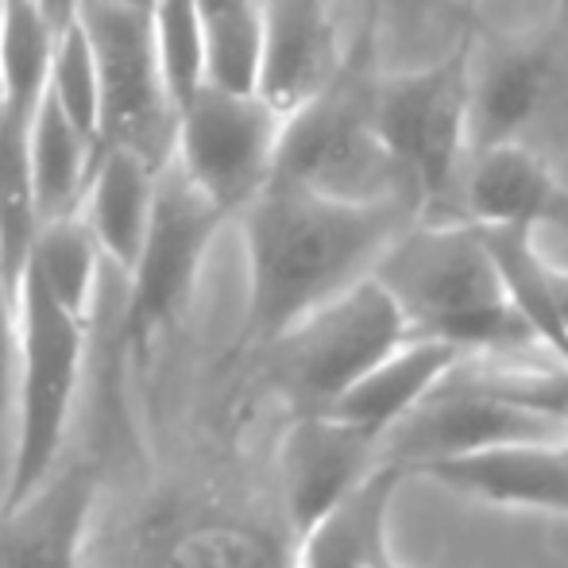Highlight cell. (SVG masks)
Masks as SVG:
<instances>
[{"label":"cell","instance_id":"obj_1","mask_svg":"<svg viewBox=\"0 0 568 568\" xmlns=\"http://www.w3.org/2000/svg\"><path fill=\"white\" fill-rule=\"evenodd\" d=\"M418 217V202L406 194L337 197L267 182L236 217L247 247L240 348H263L310 310L372 275L390 240Z\"/></svg>","mask_w":568,"mask_h":568},{"label":"cell","instance_id":"obj_2","mask_svg":"<svg viewBox=\"0 0 568 568\" xmlns=\"http://www.w3.org/2000/svg\"><path fill=\"white\" fill-rule=\"evenodd\" d=\"M372 278L390 294L410 337L449 341L464 352L538 344L530 325L510 306L471 221H410L375 260Z\"/></svg>","mask_w":568,"mask_h":568},{"label":"cell","instance_id":"obj_3","mask_svg":"<svg viewBox=\"0 0 568 568\" xmlns=\"http://www.w3.org/2000/svg\"><path fill=\"white\" fill-rule=\"evenodd\" d=\"M375 23H379V12L367 8L359 39L344 51L337 74L294 113L283 116L271 182H294V186L337 197H414L372 124V98L375 78H379L375 74Z\"/></svg>","mask_w":568,"mask_h":568},{"label":"cell","instance_id":"obj_4","mask_svg":"<svg viewBox=\"0 0 568 568\" xmlns=\"http://www.w3.org/2000/svg\"><path fill=\"white\" fill-rule=\"evenodd\" d=\"M85 329L78 317L31 275L16 294V375H12V460H8L0 510L28 499L62 460L70 414L82 387Z\"/></svg>","mask_w":568,"mask_h":568},{"label":"cell","instance_id":"obj_5","mask_svg":"<svg viewBox=\"0 0 568 568\" xmlns=\"http://www.w3.org/2000/svg\"><path fill=\"white\" fill-rule=\"evenodd\" d=\"M484 28H460L437 62L375 78L372 124L422 217H453V194L468 155V70Z\"/></svg>","mask_w":568,"mask_h":568},{"label":"cell","instance_id":"obj_6","mask_svg":"<svg viewBox=\"0 0 568 568\" xmlns=\"http://www.w3.org/2000/svg\"><path fill=\"white\" fill-rule=\"evenodd\" d=\"M406 337L410 333L390 294L364 275L255 352L263 356L267 383L294 410L322 414Z\"/></svg>","mask_w":568,"mask_h":568},{"label":"cell","instance_id":"obj_7","mask_svg":"<svg viewBox=\"0 0 568 568\" xmlns=\"http://www.w3.org/2000/svg\"><path fill=\"white\" fill-rule=\"evenodd\" d=\"M225 225V213L171 159L155 179V202L140 252L124 271L128 291L116 325V344L124 356L148 359L151 344L186 314L205 255Z\"/></svg>","mask_w":568,"mask_h":568},{"label":"cell","instance_id":"obj_8","mask_svg":"<svg viewBox=\"0 0 568 568\" xmlns=\"http://www.w3.org/2000/svg\"><path fill=\"white\" fill-rule=\"evenodd\" d=\"M98 62V148H128L148 163L174 159L179 109L166 90L148 4L78 0L74 8Z\"/></svg>","mask_w":568,"mask_h":568},{"label":"cell","instance_id":"obj_9","mask_svg":"<svg viewBox=\"0 0 568 568\" xmlns=\"http://www.w3.org/2000/svg\"><path fill=\"white\" fill-rule=\"evenodd\" d=\"M565 434L568 418L534 410V406H523L515 398H503L499 390L484 387L464 356L398 426L383 434L379 460H390L410 476H418L429 464L456 460V456L541 445Z\"/></svg>","mask_w":568,"mask_h":568},{"label":"cell","instance_id":"obj_10","mask_svg":"<svg viewBox=\"0 0 568 568\" xmlns=\"http://www.w3.org/2000/svg\"><path fill=\"white\" fill-rule=\"evenodd\" d=\"M278 135L283 113L263 93L202 85L179 109L174 163L229 221H236L271 182Z\"/></svg>","mask_w":568,"mask_h":568},{"label":"cell","instance_id":"obj_11","mask_svg":"<svg viewBox=\"0 0 568 568\" xmlns=\"http://www.w3.org/2000/svg\"><path fill=\"white\" fill-rule=\"evenodd\" d=\"M379 464V442L333 414H298L278 445V484L294 538Z\"/></svg>","mask_w":568,"mask_h":568},{"label":"cell","instance_id":"obj_12","mask_svg":"<svg viewBox=\"0 0 568 568\" xmlns=\"http://www.w3.org/2000/svg\"><path fill=\"white\" fill-rule=\"evenodd\" d=\"M453 217L471 225L568 232V190L518 140L471 148L453 194Z\"/></svg>","mask_w":568,"mask_h":568},{"label":"cell","instance_id":"obj_13","mask_svg":"<svg viewBox=\"0 0 568 568\" xmlns=\"http://www.w3.org/2000/svg\"><path fill=\"white\" fill-rule=\"evenodd\" d=\"M93 503V464L54 468L28 499L0 510V568H82Z\"/></svg>","mask_w":568,"mask_h":568},{"label":"cell","instance_id":"obj_14","mask_svg":"<svg viewBox=\"0 0 568 568\" xmlns=\"http://www.w3.org/2000/svg\"><path fill=\"white\" fill-rule=\"evenodd\" d=\"M341 59L329 0H263L260 93L278 113H294L302 101L314 98L337 74Z\"/></svg>","mask_w":568,"mask_h":568},{"label":"cell","instance_id":"obj_15","mask_svg":"<svg viewBox=\"0 0 568 568\" xmlns=\"http://www.w3.org/2000/svg\"><path fill=\"white\" fill-rule=\"evenodd\" d=\"M557 51L549 39H526V43H495L476 59L471 47V70H468V143L518 140L534 113L546 101L554 85Z\"/></svg>","mask_w":568,"mask_h":568},{"label":"cell","instance_id":"obj_16","mask_svg":"<svg viewBox=\"0 0 568 568\" xmlns=\"http://www.w3.org/2000/svg\"><path fill=\"white\" fill-rule=\"evenodd\" d=\"M418 476L484 503L561 510V515H568V434L541 445H515V449L456 456V460L429 464Z\"/></svg>","mask_w":568,"mask_h":568},{"label":"cell","instance_id":"obj_17","mask_svg":"<svg viewBox=\"0 0 568 568\" xmlns=\"http://www.w3.org/2000/svg\"><path fill=\"white\" fill-rule=\"evenodd\" d=\"M410 476L379 460L344 499L298 534L294 568H379L390 557V499Z\"/></svg>","mask_w":568,"mask_h":568},{"label":"cell","instance_id":"obj_18","mask_svg":"<svg viewBox=\"0 0 568 568\" xmlns=\"http://www.w3.org/2000/svg\"><path fill=\"white\" fill-rule=\"evenodd\" d=\"M464 356H468V352L456 348L449 341L406 337L395 352H387L379 364L367 367L337 403L322 414H333V418L348 422V426L372 434L375 442H383V434H387L390 426H398V422L437 387V379Z\"/></svg>","mask_w":568,"mask_h":568},{"label":"cell","instance_id":"obj_19","mask_svg":"<svg viewBox=\"0 0 568 568\" xmlns=\"http://www.w3.org/2000/svg\"><path fill=\"white\" fill-rule=\"evenodd\" d=\"M163 166L148 163L128 148L93 151L90 179H85L78 213L98 236L101 255L124 275L132 267L140 240L148 232L151 202H155V179Z\"/></svg>","mask_w":568,"mask_h":568},{"label":"cell","instance_id":"obj_20","mask_svg":"<svg viewBox=\"0 0 568 568\" xmlns=\"http://www.w3.org/2000/svg\"><path fill=\"white\" fill-rule=\"evenodd\" d=\"M93 143L78 132V124L62 113V105L43 93V101L31 113L28 128V159H31V182H36V205L39 221L74 213L82 202L85 179L93 166Z\"/></svg>","mask_w":568,"mask_h":568},{"label":"cell","instance_id":"obj_21","mask_svg":"<svg viewBox=\"0 0 568 568\" xmlns=\"http://www.w3.org/2000/svg\"><path fill=\"white\" fill-rule=\"evenodd\" d=\"M476 232L499 271L510 306L530 325L534 341L568 364V337L557 322L554 294H549V260L538 252V232L515 225H476Z\"/></svg>","mask_w":568,"mask_h":568},{"label":"cell","instance_id":"obj_22","mask_svg":"<svg viewBox=\"0 0 568 568\" xmlns=\"http://www.w3.org/2000/svg\"><path fill=\"white\" fill-rule=\"evenodd\" d=\"M101 260L105 255H101L98 236L82 221V213L74 210L39 225L23 275L36 278L51 298H59L78 317H90L101 278Z\"/></svg>","mask_w":568,"mask_h":568},{"label":"cell","instance_id":"obj_23","mask_svg":"<svg viewBox=\"0 0 568 568\" xmlns=\"http://www.w3.org/2000/svg\"><path fill=\"white\" fill-rule=\"evenodd\" d=\"M28 128V113L4 109V120H0V278L12 298L20 294L31 244L43 225L36 205V182H31Z\"/></svg>","mask_w":568,"mask_h":568},{"label":"cell","instance_id":"obj_24","mask_svg":"<svg viewBox=\"0 0 568 568\" xmlns=\"http://www.w3.org/2000/svg\"><path fill=\"white\" fill-rule=\"evenodd\" d=\"M59 28L39 0H4L0 12V90L4 109L12 113H36L47 93L51 54Z\"/></svg>","mask_w":568,"mask_h":568},{"label":"cell","instance_id":"obj_25","mask_svg":"<svg viewBox=\"0 0 568 568\" xmlns=\"http://www.w3.org/2000/svg\"><path fill=\"white\" fill-rule=\"evenodd\" d=\"M151 28H155V51L166 90H171L174 109H182L205 85L202 20H197L194 0H155Z\"/></svg>","mask_w":568,"mask_h":568},{"label":"cell","instance_id":"obj_26","mask_svg":"<svg viewBox=\"0 0 568 568\" xmlns=\"http://www.w3.org/2000/svg\"><path fill=\"white\" fill-rule=\"evenodd\" d=\"M47 90L62 105V113L78 124V132L98 148V109H101V90H98V62H93L90 39H85L78 16H70L59 28L51 54V74H47Z\"/></svg>","mask_w":568,"mask_h":568},{"label":"cell","instance_id":"obj_27","mask_svg":"<svg viewBox=\"0 0 568 568\" xmlns=\"http://www.w3.org/2000/svg\"><path fill=\"white\" fill-rule=\"evenodd\" d=\"M163 568H283L267 538L236 526H202L174 541Z\"/></svg>","mask_w":568,"mask_h":568},{"label":"cell","instance_id":"obj_28","mask_svg":"<svg viewBox=\"0 0 568 568\" xmlns=\"http://www.w3.org/2000/svg\"><path fill=\"white\" fill-rule=\"evenodd\" d=\"M12 375H16V298L0 278V426L12 410Z\"/></svg>","mask_w":568,"mask_h":568},{"label":"cell","instance_id":"obj_29","mask_svg":"<svg viewBox=\"0 0 568 568\" xmlns=\"http://www.w3.org/2000/svg\"><path fill=\"white\" fill-rule=\"evenodd\" d=\"M372 12H383V8H395V12H414V16H445L453 28H479L476 16L460 12L456 0H367Z\"/></svg>","mask_w":568,"mask_h":568},{"label":"cell","instance_id":"obj_30","mask_svg":"<svg viewBox=\"0 0 568 568\" xmlns=\"http://www.w3.org/2000/svg\"><path fill=\"white\" fill-rule=\"evenodd\" d=\"M549 294H554L557 322H561L568 337V267H561V263H549Z\"/></svg>","mask_w":568,"mask_h":568},{"label":"cell","instance_id":"obj_31","mask_svg":"<svg viewBox=\"0 0 568 568\" xmlns=\"http://www.w3.org/2000/svg\"><path fill=\"white\" fill-rule=\"evenodd\" d=\"M456 8H460V12H468V16H476V20H479V0H456Z\"/></svg>","mask_w":568,"mask_h":568},{"label":"cell","instance_id":"obj_32","mask_svg":"<svg viewBox=\"0 0 568 568\" xmlns=\"http://www.w3.org/2000/svg\"><path fill=\"white\" fill-rule=\"evenodd\" d=\"M379 568H403V565H398V561H395V557H387V561H383Z\"/></svg>","mask_w":568,"mask_h":568},{"label":"cell","instance_id":"obj_33","mask_svg":"<svg viewBox=\"0 0 568 568\" xmlns=\"http://www.w3.org/2000/svg\"><path fill=\"white\" fill-rule=\"evenodd\" d=\"M128 4H148V8H151V4H155V0H128Z\"/></svg>","mask_w":568,"mask_h":568},{"label":"cell","instance_id":"obj_34","mask_svg":"<svg viewBox=\"0 0 568 568\" xmlns=\"http://www.w3.org/2000/svg\"><path fill=\"white\" fill-rule=\"evenodd\" d=\"M0 120H4V90H0Z\"/></svg>","mask_w":568,"mask_h":568},{"label":"cell","instance_id":"obj_35","mask_svg":"<svg viewBox=\"0 0 568 568\" xmlns=\"http://www.w3.org/2000/svg\"><path fill=\"white\" fill-rule=\"evenodd\" d=\"M561 8H565V16H568V0H561Z\"/></svg>","mask_w":568,"mask_h":568},{"label":"cell","instance_id":"obj_36","mask_svg":"<svg viewBox=\"0 0 568 568\" xmlns=\"http://www.w3.org/2000/svg\"><path fill=\"white\" fill-rule=\"evenodd\" d=\"M0 12H4V0H0Z\"/></svg>","mask_w":568,"mask_h":568},{"label":"cell","instance_id":"obj_37","mask_svg":"<svg viewBox=\"0 0 568 568\" xmlns=\"http://www.w3.org/2000/svg\"><path fill=\"white\" fill-rule=\"evenodd\" d=\"M39 4H43V0H39Z\"/></svg>","mask_w":568,"mask_h":568}]
</instances>
